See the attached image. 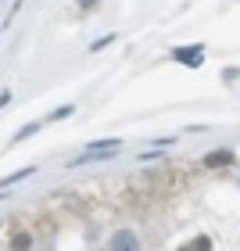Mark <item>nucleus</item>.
I'll list each match as a JSON object with an SVG mask.
<instances>
[{
    "instance_id": "6e6552de",
    "label": "nucleus",
    "mask_w": 240,
    "mask_h": 251,
    "mask_svg": "<svg viewBox=\"0 0 240 251\" xmlns=\"http://www.w3.org/2000/svg\"><path fill=\"white\" fill-rule=\"evenodd\" d=\"M72 111H75V104H61L58 111H50V115H47V122H61V119L72 115Z\"/></svg>"
},
{
    "instance_id": "1a4fd4ad",
    "label": "nucleus",
    "mask_w": 240,
    "mask_h": 251,
    "mask_svg": "<svg viewBox=\"0 0 240 251\" xmlns=\"http://www.w3.org/2000/svg\"><path fill=\"white\" fill-rule=\"evenodd\" d=\"M32 133H40V122H29V126H22V129L15 133V144H18V140H29Z\"/></svg>"
},
{
    "instance_id": "0eeeda50",
    "label": "nucleus",
    "mask_w": 240,
    "mask_h": 251,
    "mask_svg": "<svg viewBox=\"0 0 240 251\" xmlns=\"http://www.w3.org/2000/svg\"><path fill=\"white\" fill-rule=\"evenodd\" d=\"M179 251H212V237H193V241H187V244H183Z\"/></svg>"
},
{
    "instance_id": "f8f14e48",
    "label": "nucleus",
    "mask_w": 240,
    "mask_h": 251,
    "mask_svg": "<svg viewBox=\"0 0 240 251\" xmlns=\"http://www.w3.org/2000/svg\"><path fill=\"white\" fill-rule=\"evenodd\" d=\"M11 104V90H0V108H7Z\"/></svg>"
},
{
    "instance_id": "9d476101",
    "label": "nucleus",
    "mask_w": 240,
    "mask_h": 251,
    "mask_svg": "<svg viewBox=\"0 0 240 251\" xmlns=\"http://www.w3.org/2000/svg\"><path fill=\"white\" fill-rule=\"evenodd\" d=\"M111 43H115V36H100V40H94V43H90V54L104 50V47H111Z\"/></svg>"
},
{
    "instance_id": "7ed1b4c3",
    "label": "nucleus",
    "mask_w": 240,
    "mask_h": 251,
    "mask_svg": "<svg viewBox=\"0 0 240 251\" xmlns=\"http://www.w3.org/2000/svg\"><path fill=\"white\" fill-rule=\"evenodd\" d=\"M108 251H140V233H136V230H129V226H122V230H115V233H111Z\"/></svg>"
},
{
    "instance_id": "39448f33",
    "label": "nucleus",
    "mask_w": 240,
    "mask_h": 251,
    "mask_svg": "<svg viewBox=\"0 0 240 251\" xmlns=\"http://www.w3.org/2000/svg\"><path fill=\"white\" fill-rule=\"evenodd\" d=\"M32 173H36V165H25V169H15L11 176H4L0 179V190H7V187H15V183H22V179H29Z\"/></svg>"
},
{
    "instance_id": "f03ea898",
    "label": "nucleus",
    "mask_w": 240,
    "mask_h": 251,
    "mask_svg": "<svg viewBox=\"0 0 240 251\" xmlns=\"http://www.w3.org/2000/svg\"><path fill=\"white\" fill-rule=\"evenodd\" d=\"M168 58H172L176 65H183V68H193V72H197V68L204 65V47L201 43H183V47L168 50Z\"/></svg>"
},
{
    "instance_id": "423d86ee",
    "label": "nucleus",
    "mask_w": 240,
    "mask_h": 251,
    "mask_svg": "<svg viewBox=\"0 0 240 251\" xmlns=\"http://www.w3.org/2000/svg\"><path fill=\"white\" fill-rule=\"evenodd\" d=\"M11 251H32V233L29 230H18L11 237Z\"/></svg>"
},
{
    "instance_id": "20e7f679",
    "label": "nucleus",
    "mask_w": 240,
    "mask_h": 251,
    "mask_svg": "<svg viewBox=\"0 0 240 251\" xmlns=\"http://www.w3.org/2000/svg\"><path fill=\"white\" fill-rule=\"evenodd\" d=\"M233 162V154L230 151H208V154H204V169H222V165H230Z\"/></svg>"
},
{
    "instance_id": "9b49d317",
    "label": "nucleus",
    "mask_w": 240,
    "mask_h": 251,
    "mask_svg": "<svg viewBox=\"0 0 240 251\" xmlns=\"http://www.w3.org/2000/svg\"><path fill=\"white\" fill-rule=\"evenodd\" d=\"M222 79H226V83H237V79H240V68H222Z\"/></svg>"
},
{
    "instance_id": "f257e3e1",
    "label": "nucleus",
    "mask_w": 240,
    "mask_h": 251,
    "mask_svg": "<svg viewBox=\"0 0 240 251\" xmlns=\"http://www.w3.org/2000/svg\"><path fill=\"white\" fill-rule=\"evenodd\" d=\"M119 151H122V140H94V144H86L83 151H79V158L68 162V165L79 169V165H94V162H111Z\"/></svg>"
}]
</instances>
